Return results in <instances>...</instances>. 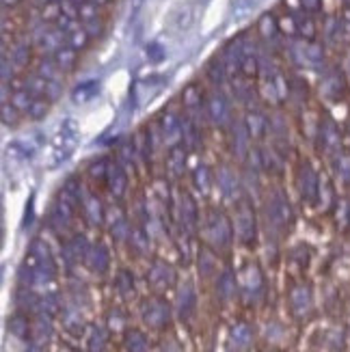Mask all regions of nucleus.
<instances>
[{"label":"nucleus","mask_w":350,"mask_h":352,"mask_svg":"<svg viewBox=\"0 0 350 352\" xmlns=\"http://www.w3.org/2000/svg\"><path fill=\"white\" fill-rule=\"evenodd\" d=\"M179 221H182V227H184L186 232H193L195 225H197V208H195L193 199L188 195H182V201H179Z\"/></svg>","instance_id":"2eb2a0df"},{"label":"nucleus","mask_w":350,"mask_h":352,"mask_svg":"<svg viewBox=\"0 0 350 352\" xmlns=\"http://www.w3.org/2000/svg\"><path fill=\"white\" fill-rule=\"evenodd\" d=\"M338 171L344 182H350V154H340L338 160Z\"/></svg>","instance_id":"49530a36"},{"label":"nucleus","mask_w":350,"mask_h":352,"mask_svg":"<svg viewBox=\"0 0 350 352\" xmlns=\"http://www.w3.org/2000/svg\"><path fill=\"white\" fill-rule=\"evenodd\" d=\"M85 262H87L91 272L104 274L106 270H109V266H111V253H109V249H106L102 242H98V244H94V247L89 249Z\"/></svg>","instance_id":"423d86ee"},{"label":"nucleus","mask_w":350,"mask_h":352,"mask_svg":"<svg viewBox=\"0 0 350 352\" xmlns=\"http://www.w3.org/2000/svg\"><path fill=\"white\" fill-rule=\"evenodd\" d=\"M184 104L188 106V109H195V106L201 104V91L197 85H190L186 91H184Z\"/></svg>","instance_id":"58836bf2"},{"label":"nucleus","mask_w":350,"mask_h":352,"mask_svg":"<svg viewBox=\"0 0 350 352\" xmlns=\"http://www.w3.org/2000/svg\"><path fill=\"white\" fill-rule=\"evenodd\" d=\"M300 195L305 197V201L309 204H316V199H318V190H320V184H318V175L314 173V169L309 164H305L300 169Z\"/></svg>","instance_id":"1a4fd4ad"},{"label":"nucleus","mask_w":350,"mask_h":352,"mask_svg":"<svg viewBox=\"0 0 350 352\" xmlns=\"http://www.w3.org/2000/svg\"><path fill=\"white\" fill-rule=\"evenodd\" d=\"M54 274H56V264L52 259L48 244H45L43 240H35L33 244H30L26 259L22 264V270H20L22 283H26L30 287L45 285V283L54 281Z\"/></svg>","instance_id":"f257e3e1"},{"label":"nucleus","mask_w":350,"mask_h":352,"mask_svg":"<svg viewBox=\"0 0 350 352\" xmlns=\"http://www.w3.org/2000/svg\"><path fill=\"white\" fill-rule=\"evenodd\" d=\"M11 60L15 67H24L28 60H30V45L28 43H15L11 48Z\"/></svg>","instance_id":"cd10ccee"},{"label":"nucleus","mask_w":350,"mask_h":352,"mask_svg":"<svg viewBox=\"0 0 350 352\" xmlns=\"http://www.w3.org/2000/svg\"><path fill=\"white\" fill-rule=\"evenodd\" d=\"M24 85H26V89H28L35 98H43L45 87H48V80H45L43 76H39V74L35 72L33 76H26V78H24Z\"/></svg>","instance_id":"a878e982"},{"label":"nucleus","mask_w":350,"mask_h":352,"mask_svg":"<svg viewBox=\"0 0 350 352\" xmlns=\"http://www.w3.org/2000/svg\"><path fill=\"white\" fill-rule=\"evenodd\" d=\"M147 281L156 289H166V287H171L175 283V272H173V268L169 264L156 262L147 272Z\"/></svg>","instance_id":"6e6552de"},{"label":"nucleus","mask_w":350,"mask_h":352,"mask_svg":"<svg viewBox=\"0 0 350 352\" xmlns=\"http://www.w3.org/2000/svg\"><path fill=\"white\" fill-rule=\"evenodd\" d=\"M236 234L242 244L255 242V214L247 204H242L236 212Z\"/></svg>","instance_id":"39448f33"},{"label":"nucleus","mask_w":350,"mask_h":352,"mask_svg":"<svg viewBox=\"0 0 350 352\" xmlns=\"http://www.w3.org/2000/svg\"><path fill=\"white\" fill-rule=\"evenodd\" d=\"M219 184H221V190L227 195V197H234L236 190H238V182H236V175H232L230 171H223L219 175Z\"/></svg>","instance_id":"2f4dec72"},{"label":"nucleus","mask_w":350,"mask_h":352,"mask_svg":"<svg viewBox=\"0 0 350 352\" xmlns=\"http://www.w3.org/2000/svg\"><path fill=\"white\" fill-rule=\"evenodd\" d=\"M277 28H279V24L275 22V18H272V15H264V18L260 20V30H262V35L266 39H270L272 35H275Z\"/></svg>","instance_id":"a19ab883"},{"label":"nucleus","mask_w":350,"mask_h":352,"mask_svg":"<svg viewBox=\"0 0 350 352\" xmlns=\"http://www.w3.org/2000/svg\"><path fill=\"white\" fill-rule=\"evenodd\" d=\"M300 5H303V9H305V11L316 13V11H320L322 0H300Z\"/></svg>","instance_id":"3c124183"},{"label":"nucleus","mask_w":350,"mask_h":352,"mask_svg":"<svg viewBox=\"0 0 350 352\" xmlns=\"http://www.w3.org/2000/svg\"><path fill=\"white\" fill-rule=\"evenodd\" d=\"M173 22H175V28H179V30L188 28V26L193 24V11H190L188 7H186V9H179V11L175 13Z\"/></svg>","instance_id":"79ce46f5"},{"label":"nucleus","mask_w":350,"mask_h":352,"mask_svg":"<svg viewBox=\"0 0 350 352\" xmlns=\"http://www.w3.org/2000/svg\"><path fill=\"white\" fill-rule=\"evenodd\" d=\"M87 346H89V352H104L106 350V333L100 327L91 329Z\"/></svg>","instance_id":"c85d7f7f"},{"label":"nucleus","mask_w":350,"mask_h":352,"mask_svg":"<svg viewBox=\"0 0 350 352\" xmlns=\"http://www.w3.org/2000/svg\"><path fill=\"white\" fill-rule=\"evenodd\" d=\"M195 182H197V186H199L204 192L210 188V173H208L206 166H201V169L195 173Z\"/></svg>","instance_id":"8fccbe9b"},{"label":"nucleus","mask_w":350,"mask_h":352,"mask_svg":"<svg viewBox=\"0 0 350 352\" xmlns=\"http://www.w3.org/2000/svg\"><path fill=\"white\" fill-rule=\"evenodd\" d=\"M52 58L56 60V65L63 72H72L76 67V63H78V50H74L72 45H63V48L52 54Z\"/></svg>","instance_id":"dca6fc26"},{"label":"nucleus","mask_w":350,"mask_h":352,"mask_svg":"<svg viewBox=\"0 0 350 352\" xmlns=\"http://www.w3.org/2000/svg\"><path fill=\"white\" fill-rule=\"evenodd\" d=\"M98 94V85L96 82H87L83 87L76 89V94H74V100L76 102H89L91 98H96Z\"/></svg>","instance_id":"f704fd0d"},{"label":"nucleus","mask_w":350,"mask_h":352,"mask_svg":"<svg viewBox=\"0 0 350 352\" xmlns=\"http://www.w3.org/2000/svg\"><path fill=\"white\" fill-rule=\"evenodd\" d=\"M230 342H232V346H234L238 352L249 350L251 344H253V331H251V327L245 324V322L234 324V329H232V333H230Z\"/></svg>","instance_id":"ddd939ff"},{"label":"nucleus","mask_w":350,"mask_h":352,"mask_svg":"<svg viewBox=\"0 0 350 352\" xmlns=\"http://www.w3.org/2000/svg\"><path fill=\"white\" fill-rule=\"evenodd\" d=\"M33 100H35V96L30 94L28 89H15V91H13V96H11V104H13L18 111H22V113H26V111L30 109V104H33Z\"/></svg>","instance_id":"393cba45"},{"label":"nucleus","mask_w":350,"mask_h":352,"mask_svg":"<svg viewBox=\"0 0 350 352\" xmlns=\"http://www.w3.org/2000/svg\"><path fill=\"white\" fill-rule=\"evenodd\" d=\"M89 244H87V238L85 236H74L69 242H67V247H65V259L69 264L74 262H80V259L87 257L89 253Z\"/></svg>","instance_id":"4468645a"},{"label":"nucleus","mask_w":350,"mask_h":352,"mask_svg":"<svg viewBox=\"0 0 350 352\" xmlns=\"http://www.w3.org/2000/svg\"><path fill=\"white\" fill-rule=\"evenodd\" d=\"M130 238H132V244H134V247L139 249L141 253L147 249V244H149V242H147V236L141 232V229H136V232H130Z\"/></svg>","instance_id":"09e8293b"},{"label":"nucleus","mask_w":350,"mask_h":352,"mask_svg":"<svg viewBox=\"0 0 350 352\" xmlns=\"http://www.w3.org/2000/svg\"><path fill=\"white\" fill-rule=\"evenodd\" d=\"M3 121H5V126L15 124V121H18V109H15V106L9 104V102L3 104Z\"/></svg>","instance_id":"de8ad7c7"},{"label":"nucleus","mask_w":350,"mask_h":352,"mask_svg":"<svg viewBox=\"0 0 350 352\" xmlns=\"http://www.w3.org/2000/svg\"><path fill=\"white\" fill-rule=\"evenodd\" d=\"M266 217H268V227L275 234H285L287 229H290L292 221H294L292 208H290L287 199L281 192L272 195V199H270L268 206H266Z\"/></svg>","instance_id":"f03ea898"},{"label":"nucleus","mask_w":350,"mask_h":352,"mask_svg":"<svg viewBox=\"0 0 350 352\" xmlns=\"http://www.w3.org/2000/svg\"><path fill=\"white\" fill-rule=\"evenodd\" d=\"M162 132H164V136H177V132H179V119L175 115H164V119H162Z\"/></svg>","instance_id":"ea45409f"},{"label":"nucleus","mask_w":350,"mask_h":352,"mask_svg":"<svg viewBox=\"0 0 350 352\" xmlns=\"http://www.w3.org/2000/svg\"><path fill=\"white\" fill-rule=\"evenodd\" d=\"M72 154V149L69 147H63V145H56L52 149V154H50V166H58L61 162H65Z\"/></svg>","instance_id":"37998d69"},{"label":"nucleus","mask_w":350,"mask_h":352,"mask_svg":"<svg viewBox=\"0 0 350 352\" xmlns=\"http://www.w3.org/2000/svg\"><path fill=\"white\" fill-rule=\"evenodd\" d=\"M83 208H85V214H87V219L94 223V225H100L102 219H104V212H102V204H100V199H96L94 195H87L85 197V201H83Z\"/></svg>","instance_id":"412c9836"},{"label":"nucleus","mask_w":350,"mask_h":352,"mask_svg":"<svg viewBox=\"0 0 350 352\" xmlns=\"http://www.w3.org/2000/svg\"><path fill=\"white\" fill-rule=\"evenodd\" d=\"M106 177H109V186H111V190L117 195V197H121L126 192V184H128V179H126V173H124V169H121L119 164H111L109 166V173H106Z\"/></svg>","instance_id":"6ab92c4d"},{"label":"nucleus","mask_w":350,"mask_h":352,"mask_svg":"<svg viewBox=\"0 0 350 352\" xmlns=\"http://www.w3.org/2000/svg\"><path fill=\"white\" fill-rule=\"evenodd\" d=\"M18 3H20V0H3V5H5V7H15Z\"/></svg>","instance_id":"864d4df0"},{"label":"nucleus","mask_w":350,"mask_h":352,"mask_svg":"<svg viewBox=\"0 0 350 352\" xmlns=\"http://www.w3.org/2000/svg\"><path fill=\"white\" fill-rule=\"evenodd\" d=\"M74 210H76V206L65 201L63 197L56 199V204L52 208V214H50V225L56 229V232H63V229L69 227L72 217H74Z\"/></svg>","instance_id":"0eeeda50"},{"label":"nucleus","mask_w":350,"mask_h":352,"mask_svg":"<svg viewBox=\"0 0 350 352\" xmlns=\"http://www.w3.org/2000/svg\"><path fill=\"white\" fill-rule=\"evenodd\" d=\"M147 54H151V60H160L162 58V50L158 48V43H151L147 48Z\"/></svg>","instance_id":"603ef678"},{"label":"nucleus","mask_w":350,"mask_h":352,"mask_svg":"<svg viewBox=\"0 0 350 352\" xmlns=\"http://www.w3.org/2000/svg\"><path fill=\"white\" fill-rule=\"evenodd\" d=\"M76 141H78V126H76L74 119H65L58 130V145L74 149Z\"/></svg>","instance_id":"a211bd4d"},{"label":"nucleus","mask_w":350,"mask_h":352,"mask_svg":"<svg viewBox=\"0 0 350 352\" xmlns=\"http://www.w3.org/2000/svg\"><path fill=\"white\" fill-rule=\"evenodd\" d=\"M195 305H197V294H195V287L190 283H186L184 287L179 289L177 294V316L182 320H188L195 311Z\"/></svg>","instance_id":"f8f14e48"},{"label":"nucleus","mask_w":350,"mask_h":352,"mask_svg":"<svg viewBox=\"0 0 350 352\" xmlns=\"http://www.w3.org/2000/svg\"><path fill=\"white\" fill-rule=\"evenodd\" d=\"M290 305H292V311L296 316H307L311 311V305H314V296H311V289L307 285H298L292 289L290 294Z\"/></svg>","instance_id":"9d476101"},{"label":"nucleus","mask_w":350,"mask_h":352,"mask_svg":"<svg viewBox=\"0 0 350 352\" xmlns=\"http://www.w3.org/2000/svg\"><path fill=\"white\" fill-rule=\"evenodd\" d=\"M124 346H126V352H147L149 350V342L145 338V333L139 329H130L126 333Z\"/></svg>","instance_id":"f3484780"},{"label":"nucleus","mask_w":350,"mask_h":352,"mask_svg":"<svg viewBox=\"0 0 350 352\" xmlns=\"http://www.w3.org/2000/svg\"><path fill=\"white\" fill-rule=\"evenodd\" d=\"M50 111V100H45V98H35L33 104H30V109L26 111L30 119H43L45 115H48Z\"/></svg>","instance_id":"c756f323"},{"label":"nucleus","mask_w":350,"mask_h":352,"mask_svg":"<svg viewBox=\"0 0 350 352\" xmlns=\"http://www.w3.org/2000/svg\"><path fill=\"white\" fill-rule=\"evenodd\" d=\"M9 154L13 156V158H22V160H28V158H33V154H35V149L33 147H26V143H22V141H15V143H11L9 145Z\"/></svg>","instance_id":"473e14b6"},{"label":"nucleus","mask_w":350,"mask_h":352,"mask_svg":"<svg viewBox=\"0 0 350 352\" xmlns=\"http://www.w3.org/2000/svg\"><path fill=\"white\" fill-rule=\"evenodd\" d=\"M117 289H119L121 296H130L134 292V279H132V274L128 270H121L119 272V277H117Z\"/></svg>","instance_id":"7c9ffc66"},{"label":"nucleus","mask_w":350,"mask_h":352,"mask_svg":"<svg viewBox=\"0 0 350 352\" xmlns=\"http://www.w3.org/2000/svg\"><path fill=\"white\" fill-rule=\"evenodd\" d=\"M217 292L223 300H230L236 294V279L232 272H223L219 277V285H217Z\"/></svg>","instance_id":"5701e85b"},{"label":"nucleus","mask_w":350,"mask_h":352,"mask_svg":"<svg viewBox=\"0 0 350 352\" xmlns=\"http://www.w3.org/2000/svg\"><path fill=\"white\" fill-rule=\"evenodd\" d=\"M184 160H186V156H184V149H173L171 154H169V164H171V171H173V175H179L182 173V166H184Z\"/></svg>","instance_id":"4c0bfd02"},{"label":"nucleus","mask_w":350,"mask_h":352,"mask_svg":"<svg viewBox=\"0 0 350 352\" xmlns=\"http://www.w3.org/2000/svg\"><path fill=\"white\" fill-rule=\"evenodd\" d=\"M225 74H227V67L223 63V58L221 60H212V63L208 65V76H210L212 82H221L225 78Z\"/></svg>","instance_id":"c9c22d12"},{"label":"nucleus","mask_w":350,"mask_h":352,"mask_svg":"<svg viewBox=\"0 0 350 352\" xmlns=\"http://www.w3.org/2000/svg\"><path fill=\"white\" fill-rule=\"evenodd\" d=\"M262 287H264V279H262V272L257 266H249L247 272L242 274V292H245L249 298H257L262 294Z\"/></svg>","instance_id":"9b49d317"},{"label":"nucleus","mask_w":350,"mask_h":352,"mask_svg":"<svg viewBox=\"0 0 350 352\" xmlns=\"http://www.w3.org/2000/svg\"><path fill=\"white\" fill-rule=\"evenodd\" d=\"M89 41H91V37H89V33L85 30V26L80 24L78 28H74L72 33H67V45H72L74 50H83V48H87L89 45Z\"/></svg>","instance_id":"b1692460"},{"label":"nucleus","mask_w":350,"mask_h":352,"mask_svg":"<svg viewBox=\"0 0 350 352\" xmlns=\"http://www.w3.org/2000/svg\"><path fill=\"white\" fill-rule=\"evenodd\" d=\"M98 18H100V5H96L94 0H87V3L80 5V22L98 20Z\"/></svg>","instance_id":"72a5a7b5"},{"label":"nucleus","mask_w":350,"mask_h":352,"mask_svg":"<svg viewBox=\"0 0 350 352\" xmlns=\"http://www.w3.org/2000/svg\"><path fill=\"white\" fill-rule=\"evenodd\" d=\"M206 240L217 249H227L232 242V227L227 223V219L223 217L221 212L212 210L206 219V227H204Z\"/></svg>","instance_id":"7ed1b4c3"},{"label":"nucleus","mask_w":350,"mask_h":352,"mask_svg":"<svg viewBox=\"0 0 350 352\" xmlns=\"http://www.w3.org/2000/svg\"><path fill=\"white\" fill-rule=\"evenodd\" d=\"M240 72L247 76V78H251V76L257 74V58L255 54L251 52H245V56H242V65H240Z\"/></svg>","instance_id":"e433bc0d"},{"label":"nucleus","mask_w":350,"mask_h":352,"mask_svg":"<svg viewBox=\"0 0 350 352\" xmlns=\"http://www.w3.org/2000/svg\"><path fill=\"white\" fill-rule=\"evenodd\" d=\"M208 113L212 115V119L219 121V124H225L227 115H230V106H227L223 96H212L208 102Z\"/></svg>","instance_id":"aec40b11"},{"label":"nucleus","mask_w":350,"mask_h":352,"mask_svg":"<svg viewBox=\"0 0 350 352\" xmlns=\"http://www.w3.org/2000/svg\"><path fill=\"white\" fill-rule=\"evenodd\" d=\"M83 26H85V30L89 33V37H91V39H98V37L104 33V24H102V20H100V18H98V20L83 22Z\"/></svg>","instance_id":"c03bdc74"},{"label":"nucleus","mask_w":350,"mask_h":352,"mask_svg":"<svg viewBox=\"0 0 350 352\" xmlns=\"http://www.w3.org/2000/svg\"><path fill=\"white\" fill-rule=\"evenodd\" d=\"M9 331L11 335H15V338H20V340H26L28 335H30V327H28V320L24 316H13L9 320Z\"/></svg>","instance_id":"bb28decb"},{"label":"nucleus","mask_w":350,"mask_h":352,"mask_svg":"<svg viewBox=\"0 0 350 352\" xmlns=\"http://www.w3.org/2000/svg\"><path fill=\"white\" fill-rule=\"evenodd\" d=\"M61 94H63V89H61V82H58V80H48V87H45L43 98H45V100H50V102H54V100L61 98Z\"/></svg>","instance_id":"a18cd8bd"},{"label":"nucleus","mask_w":350,"mask_h":352,"mask_svg":"<svg viewBox=\"0 0 350 352\" xmlns=\"http://www.w3.org/2000/svg\"><path fill=\"white\" fill-rule=\"evenodd\" d=\"M37 74L43 76L45 80H58V78H61V74H65V72L56 65V60H54V58H41L39 63H37ZM58 82H61V80H58Z\"/></svg>","instance_id":"4be33fe9"},{"label":"nucleus","mask_w":350,"mask_h":352,"mask_svg":"<svg viewBox=\"0 0 350 352\" xmlns=\"http://www.w3.org/2000/svg\"><path fill=\"white\" fill-rule=\"evenodd\" d=\"M141 318L143 322L154 329V331H162L164 327H169L171 322V307L169 302L162 300V298H149L143 302V309H141Z\"/></svg>","instance_id":"20e7f679"}]
</instances>
